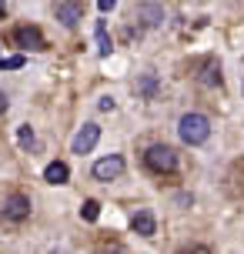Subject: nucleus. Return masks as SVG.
Wrapping results in <instances>:
<instances>
[{
  "instance_id": "16",
  "label": "nucleus",
  "mask_w": 244,
  "mask_h": 254,
  "mask_svg": "<svg viewBox=\"0 0 244 254\" xmlns=\"http://www.w3.org/2000/svg\"><path fill=\"white\" fill-rule=\"evenodd\" d=\"M154 87H157V80H154V77H147V80L141 84V90H144V94H154Z\"/></svg>"
},
{
  "instance_id": "17",
  "label": "nucleus",
  "mask_w": 244,
  "mask_h": 254,
  "mask_svg": "<svg viewBox=\"0 0 244 254\" xmlns=\"http://www.w3.org/2000/svg\"><path fill=\"white\" fill-rule=\"evenodd\" d=\"M114 3H117V0H97V7H101V13H107V10H114Z\"/></svg>"
},
{
  "instance_id": "11",
  "label": "nucleus",
  "mask_w": 244,
  "mask_h": 254,
  "mask_svg": "<svg viewBox=\"0 0 244 254\" xmlns=\"http://www.w3.org/2000/svg\"><path fill=\"white\" fill-rule=\"evenodd\" d=\"M137 13L144 17V24H147V27H157L161 20H164V10H161V7H151V3H147V7H141Z\"/></svg>"
},
{
  "instance_id": "6",
  "label": "nucleus",
  "mask_w": 244,
  "mask_h": 254,
  "mask_svg": "<svg viewBox=\"0 0 244 254\" xmlns=\"http://www.w3.org/2000/svg\"><path fill=\"white\" fill-rule=\"evenodd\" d=\"M13 40L20 47H30V51H47V40L40 34V27H17L13 30Z\"/></svg>"
},
{
  "instance_id": "2",
  "label": "nucleus",
  "mask_w": 244,
  "mask_h": 254,
  "mask_svg": "<svg viewBox=\"0 0 244 254\" xmlns=\"http://www.w3.org/2000/svg\"><path fill=\"white\" fill-rule=\"evenodd\" d=\"M144 161H147V167L157 171V174H171V171H178V154L171 151L167 144H154V147H147Z\"/></svg>"
},
{
  "instance_id": "18",
  "label": "nucleus",
  "mask_w": 244,
  "mask_h": 254,
  "mask_svg": "<svg viewBox=\"0 0 244 254\" xmlns=\"http://www.w3.org/2000/svg\"><path fill=\"white\" fill-rule=\"evenodd\" d=\"M101 111H114V97H101Z\"/></svg>"
},
{
  "instance_id": "13",
  "label": "nucleus",
  "mask_w": 244,
  "mask_h": 254,
  "mask_svg": "<svg viewBox=\"0 0 244 254\" xmlns=\"http://www.w3.org/2000/svg\"><path fill=\"white\" fill-rule=\"evenodd\" d=\"M17 67H24V57L17 54V57H0V70H17Z\"/></svg>"
},
{
  "instance_id": "10",
  "label": "nucleus",
  "mask_w": 244,
  "mask_h": 254,
  "mask_svg": "<svg viewBox=\"0 0 244 254\" xmlns=\"http://www.w3.org/2000/svg\"><path fill=\"white\" fill-rule=\"evenodd\" d=\"M97 51H101V57H111V51H114V44H111V37H107V24L104 20H97Z\"/></svg>"
},
{
  "instance_id": "4",
  "label": "nucleus",
  "mask_w": 244,
  "mask_h": 254,
  "mask_svg": "<svg viewBox=\"0 0 244 254\" xmlns=\"http://www.w3.org/2000/svg\"><path fill=\"white\" fill-rule=\"evenodd\" d=\"M97 140H101V127H97V124H84L77 130L74 144H70V151H74V154H90L94 147H97Z\"/></svg>"
},
{
  "instance_id": "12",
  "label": "nucleus",
  "mask_w": 244,
  "mask_h": 254,
  "mask_svg": "<svg viewBox=\"0 0 244 254\" xmlns=\"http://www.w3.org/2000/svg\"><path fill=\"white\" fill-rule=\"evenodd\" d=\"M80 217H84V221H97V217H101V204L97 201H84L80 204Z\"/></svg>"
},
{
  "instance_id": "19",
  "label": "nucleus",
  "mask_w": 244,
  "mask_h": 254,
  "mask_svg": "<svg viewBox=\"0 0 244 254\" xmlns=\"http://www.w3.org/2000/svg\"><path fill=\"white\" fill-rule=\"evenodd\" d=\"M3 111H7V94L0 90V114H3Z\"/></svg>"
},
{
  "instance_id": "7",
  "label": "nucleus",
  "mask_w": 244,
  "mask_h": 254,
  "mask_svg": "<svg viewBox=\"0 0 244 254\" xmlns=\"http://www.w3.org/2000/svg\"><path fill=\"white\" fill-rule=\"evenodd\" d=\"M57 20L64 27H77L84 20V7H80L77 0H64V3H57Z\"/></svg>"
},
{
  "instance_id": "8",
  "label": "nucleus",
  "mask_w": 244,
  "mask_h": 254,
  "mask_svg": "<svg viewBox=\"0 0 244 254\" xmlns=\"http://www.w3.org/2000/svg\"><path fill=\"white\" fill-rule=\"evenodd\" d=\"M130 231L134 234H141V238H154V231H157V224H154V214L144 207V211H137V214L130 217Z\"/></svg>"
},
{
  "instance_id": "3",
  "label": "nucleus",
  "mask_w": 244,
  "mask_h": 254,
  "mask_svg": "<svg viewBox=\"0 0 244 254\" xmlns=\"http://www.w3.org/2000/svg\"><path fill=\"white\" fill-rule=\"evenodd\" d=\"M124 174V157L121 154H111V157H101L94 164V178L97 181H117Z\"/></svg>"
},
{
  "instance_id": "20",
  "label": "nucleus",
  "mask_w": 244,
  "mask_h": 254,
  "mask_svg": "<svg viewBox=\"0 0 244 254\" xmlns=\"http://www.w3.org/2000/svg\"><path fill=\"white\" fill-rule=\"evenodd\" d=\"M0 13H3V0H0Z\"/></svg>"
},
{
  "instance_id": "15",
  "label": "nucleus",
  "mask_w": 244,
  "mask_h": 254,
  "mask_svg": "<svg viewBox=\"0 0 244 254\" xmlns=\"http://www.w3.org/2000/svg\"><path fill=\"white\" fill-rule=\"evenodd\" d=\"M20 144H24V147L34 144V130H30V127H20Z\"/></svg>"
},
{
  "instance_id": "9",
  "label": "nucleus",
  "mask_w": 244,
  "mask_h": 254,
  "mask_svg": "<svg viewBox=\"0 0 244 254\" xmlns=\"http://www.w3.org/2000/svg\"><path fill=\"white\" fill-rule=\"evenodd\" d=\"M67 178H70V167L64 161H54V164L44 167V181L47 184H67Z\"/></svg>"
},
{
  "instance_id": "1",
  "label": "nucleus",
  "mask_w": 244,
  "mask_h": 254,
  "mask_svg": "<svg viewBox=\"0 0 244 254\" xmlns=\"http://www.w3.org/2000/svg\"><path fill=\"white\" fill-rule=\"evenodd\" d=\"M178 134L184 144H191V147H197V144H204L207 137H211V121H207L204 114H184L178 124Z\"/></svg>"
},
{
  "instance_id": "14",
  "label": "nucleus",
  "mask_w": 244,
  "mask_h": 254,
  "mask_svg": "<svg viewBox=\"0 0 244 254\" xmlns=\"http://www.w3.org/2000/svg\"><path fill=\"white\" fill-rule=\"evenodd\" d=\"M204 84H207V87H214V84H221V67H214V64L207 67V70H204Z\"/></svg>"
},
{
  "instance_id": "5",
  "label": "nucleus",
  "mask_w": 244,
  "mask_h": 254,
  "mask_svg": "<svg viewBox=\"0 0 244 254\" xmlns=\"http://www.w3.org/2000/svg\"><path fill=\"white\" fill-rule=\"evenodd\" d=\"M3 217H7V221H27V217H30V197L10 194V197L3 201Z\"/></svg>"
}]
</instances>
